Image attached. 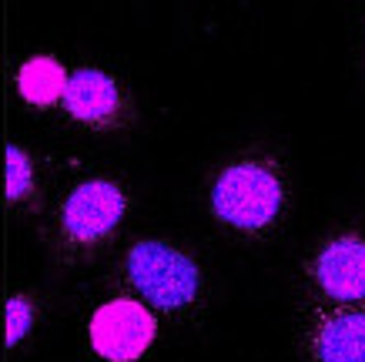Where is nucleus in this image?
Segmentation results:
<instances>
[{"mask_svg": "<svg viewBox=\"0 0 365 362\" xmlns=\"http://www.w3.org/2000/svg\"><path fill=\"white\" fill-rule=\"evenodd\" d=\"M285 208V185L265 161H235L211 188V211L242 231H262Z\"/></svg>", "mask_w": 365, "mask_h": 362, "instance_id": "nucleus-1", "label": "nucleus"}, {"mask_svg": "<svg viewBox=\"0 0 365 362\" xmlns=\"http://www.w3.org/2000/svg\"><path fill=\"white\" fill-rule=\"evenodd\" d=\"M128 278L151 306L168 312L191 306L201 288L198 265L165 241H138L128 252Z\"/></svg>", "mask_w": 365, "mask_h": 362, "instance_id": "nucleus-2", "label": "nucleus"}, {"mask_svg": "<svg viewBox=\"0 0 365 362\" xmlns=\"http://www.w3.org/2000/svg\"><path fill=\"white\" fill-rule=\"evenodd\" d=\"M124 211H128V198L114 181H104V178L84 181L67 195L61 208V235L74 248L98 245L121 225Z\"/></svg>", "mask_w": 365, "mask_h": 362, "instance_id": "nucleus-3", "label": "nucleus"}, {"mask_svg": "<svg viewBox=\"0 0 365 362\" xmlns=\"http://www.w3.org/2000/svg\"><path fill=\"white\" fill-rule=\"evenodd\" d=\"M155 316L141 302L114 298L91 318V346L108 362H134L155 342Z\"/></svg>", "mask_w": 365, "mask_h": 362, "instance_id": "nucleus-4", "label": "nucleus"}, {"mask_svg": "<svg viewBox=\"0 0 365 362\" xmlns=\"http://www.w3.org/2000/svg\"><path fill=\"white\" fill-rule=\"evenodd\" d=\"M61 104L74 121L91 124V128L124 124V114H128V101H124L118 81L108 77L104 71H94V67H81L67 77Z\"/></svg>", "mask_w": 365, "mask_h": 362, "instance_id": "nucleus-5", "label": "nucleus"}, {"mask_svg": "<svg viewBox=\"0 0 365 362\" xmlns=\"http://www.w3.org/2000/svg\"><path fill=\"white\" fill-rule=\"evenodd\" d=\"M315 282L335 302L365 298V241L355 235L332 238L315 258Z\"/></svg>", "mask_w": 365, "mask_h": 362, "instance_id": "nucleus-6", "label": "nucleus"}, {"mask_svg": "<svg viewBox=\"0 0 365 362\" xmlns=\"http://www.w3.org/2000/svg\"><path fill=\"white\" fill-rule=\"evenodd\" d=\"M319 362H365V312H332L312 332Z\"/></svg>", "mask_w": 365, "mask_h": 362, "instance_id": "nucleus-7", "label": "nucleus"}, {"mask_svg": "<svg viewBox=\"0 0 365 362\" xmlns=\"http://www.w3.org/2000/svg\"><path fill=\"white\" fill-rule=\"evenodd\" d=\"M64 84H67V74L61 67V61H54V57H31L21 67V74H17V88H21L24 101H31L37 108L57 104L61 94H64Z\"/></svg>", "mask_w": 365, "mask_h": 362, "instance_id": "nucleus-8", "label": "nucleus"}, {"mask_svg": "<svg viewBox=\"0 0 365 362\" xmlns=\"http://www.w3.org/2000/svg\"><path fill=\"white\" fill-rule=\"evenodd\" d=\"M31 188H34L31 158H27L17 144H11V148H7V198H11V201H21L24 195H31Z\"/></svg>", "mask_w": 365, "mask_h": 362, "instance_id": "nucleus-9", "label": "nucleus"}, {"mask_svg": "<svg viewBox=\"0 0 365 362\" xmlns=\"http://www.w3.org/2000/svg\"><path fill=\"white\" fill-rule=\"evenodd\" d=\"M34 326V306H31V298H11V306H7V342L11 346H17V342L31 332Z\"/></svg>", "mask_w": 365, "mask_h": 362, "instance_id": "nucleus-10", "label": "nucleus"}]
</instances>
